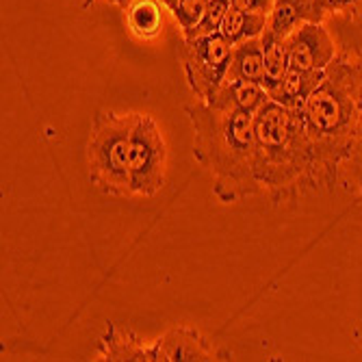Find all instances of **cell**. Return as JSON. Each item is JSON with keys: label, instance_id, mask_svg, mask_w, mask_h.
Returning a JSON list of instances; mask_svg holds the SVG:
<instances>
[{"label": "cell", "instance_id": "10", "mask_svg": "<svg viewBox=\"0 0 362 362\" xmlns=\"http://www.w3.org/2000/svg\"><path fill=\"white\" fill-rule=\"evenodd\" d=\"M327 16L323 0H274L267 28L276 37L286 40L295 28L315 22L321 24Z\"/></svg>", "mask_w": 362, "mask_h": 362}, {"label": "cell", "instance_id": "14", "mask_svg": "<svg viewBox=\"0 0 362 362\" xmlns=\"http://www.w3.org/2000/svg\"><path fill=\"white\" fill-rule=\"evenodd\" d=\"M260 40H262V48H265V68H262L260 85L265 87V91L272 95L282 85V81L291 68L288 48H286V40L276 37L269 28H265Z\"/></svg>", "mask_w": 362, "mask_h": 362}, {"label": "cell", "instance_id": "23", "mask_svg": "<svg viewBox=\"0 0 362 362\" xmlns=\"http://www.w3.org/2000/svg\"><path fill=\"white\" fill-rule=\"evenodd\" d=\"M360 197H362V191H360Z\"/></svg>", "mask_w": 362, "mask_h": 362}, {"label": "cell", "instance_id": "6", "mask_svg": "<svg viewBox=\"0 0 362 362\" xmlns=\"http://www.w3.org/2000/svg\"><path fill=\"white\" fill-rule=\"evenodd\" d=\"M230 59H233V44H228L221 33L182 40L180 61L187 85L195 95V100H213V95L226 83Z\"/></svg>", "mask_w": 362, "mask_h": 362}, {"label": "cell", "instance_id": "18", "mask_svg": "<svg viewBox=\"0 0 362 362\" xmlns=\"http://www.w3.org/2000/svg\"><path fill=\"white\" fill-rule=\"evenodd\" d=\"M233 7V3L230 0H209L206 3V11H204V18H202V22L197 24V28H195V33L191 37H195V35H211V33H219V28H221V24H223V20H226V13H228V9ZM189 37V40H191Z\"/></svg>", "mask_w": 362, "mask_h": 362}, {"label": "cell", "instance_id": "15", "mask_svg": "<svg viewBox=\"0 0 362 362\" xmlns=\"http://www.w3.org/2000/svg\"><path fill=\"white\" fill-rule=\"evenodd\" d=\"M267 24H269V16L256 13V11H245V9H239L233 5L226 13V20L221 24L219 33L228 40V44L237 46L241 42L260 37L262 33H265Z\"/></svg>", "mask_w": 362, "mask_h": 362}, {"label": "cell", "instance_id": "17", "mask_svg": "<svg viewBox=\"0 0 362 362\" xmlns=\"http://www.w3.org/2000/svg\"><path fill=\"white\" fill-rule=\"evenodd\" d=\"M206 3L209 0H168V3H163L165 9L174 16V20L178 22L182 30V40H189L195 33L197 24L202 22Z\"/></svg>", "mask_w": 362, "mask_h": 362}, {"label": "cell", "instance_id": "20", "mask_svg": "<svg viewBox=\"0 0 362 362\" xmlns=\"http://www.w3.org/2000/svg\"><path fill=\"white\" fill-rule=\"evenodd\" d=\"M345 165H349L347 172H349V176H351L354 191L360 195V191H362V133H360V137H358V141H356V148H354V152H351V158L345 163ZM345 165H343V168H345Z\"/></svg>", "mask_w": 362, "mask_h": 362}, {"label": "cell", "instance_id": "4", "mask_svg": "<svg viewBox=\"0 0 362 362\" xmlns=\"http://www.w3.org/2000/svg\"><path fill=\"white\" fill-rule=\"evenodd\" d=\"M139 113L103 109L93 115L85 158L91 185L113 197H133L128 182V150Z\"/></svg>", "mask_w": 362, "mask_h": 362}, {"label": "cell", "instance_id": "21", "mask_svg": "<svg viewBox=\"0 0 362 362\" xmlns=\"http://www.w3.org/2000/svg\"><path fill=\"white\" fill-rule=\"evenodd\" d=\"M356 95H358V107L362 113V52L356 54Z\"/></svg>", "mask_w": 362, "mask_h": 362}, {"label": "cell", "instance_id": "5", "mask_svg": "<svg viewBox=\"0 0 362 362\" xmlns=\"http://www.w3.org/2000/svg\"><path fill=\"white\" fill-rule=\"evenodd\" d=\"M168 180V146L156 119L139 113L128 150V182L133 197H154Z\"/></svg>", "mask_w": 362, "mask_h": 362}, {"label": "cell", "instance_id": "9", "mask_svg": "<svg viewBox=\"0 0 362 362\" xmlns=\"http://www.w3.org/2000/svg\"><path fill=\"white\" fill-rule=\"evenodd\" d=\"M95 360L107 362H154L152 345H146L144 339L130 330L119 327L115 321H107L105 334L98 339Z\"/></svg>", "mask_w": 362, "mask_h": 362}, {"label": "cell", "instance_id": "11", "mask_svg": "<svg viewBox=\"0 0 362 362\" xmlns=\"http://www.w3.org/2000/svg\"><path fill=\"white\" fill-rule=\"evenodd\" d=\"M269 100V93L260 83L252 81H226L219 91L213 95V100L206 103L215 109L223 111H247L256 113L262 105Z\"/></svg>", "mask_w": 362, "mask_h": 362}, {"label": "cell", "instance_id": "1", "mask_svg": "<svg viewBox=\"0 0 362 362\" xmlns=\"http://www.w3.org/2000/svg\"><path fill=\"white\" fill-rule=\"evenodd\" d=\"M254 170L260 193L274 204L302 200L341 182V174L327 165L310 137L302 111L272 98L254 113Z\"/></svg>", "mask_w": 362, "mask_h": 362}, {"label": "cell", "instance_id": "13", "mask_svg": "<svg viewBox=\"0 0 362 362\" xmlns=\"http://www.w3.org/2000/svg\"><path fill=\"white\" fill-rule=\"evenodd\" d=\"M262 68H265V48H262V40L254 37V40L241 42L233 46V59H230L226 81L260 83Z\"/></svg>", "mask_w": 362, "mask_h": 362}, {"label": "cell", "instance_id": "2", "mask_svg": "<svg viewBox=\"0 0 362 362\" xmlns=\"http://www.w3.org/2000/svg\"><path fill=\"white\" fill-rule=\"evenodd\" d=\"M193 128V156L213 174V195L237 204L260 193L254 170V113L223 111L193 98L185 105Z\"/></svg>", "mask_w": 362, "mask_h": 362}, {"label": "cell", "instance_id": "16", "mask_svg": "<svg viewBox=\"0 0 362 362\" xmlns=\"http://www.w3.org/2000/svg\"><path fill=\"white\" fill-rule=\"evenodd\" d=\"M163 5L160 0H133L126 7V24L135 37L154 40L163 30Z\"/></svg>", "mask_w": 362, "mask_h": 362}, {"label": "cell", "instance_id": "7", "mask_svg": "<svg viewBox=\"0 0 362 362\" xmlns=\"http://www.w3.org/2000/svg\"><path fill=\"white\" fill-rule=\"evenodd\" d=\"M154 362H209L233 360V351L215 347L200 330L187 325L172 327L152 343Z\"/></svg>", "mask_w": 362, "mask_h": 362}, {"label": "cell", "instance_id": "22", "mask_svg": "<svg viewBox=\"0 0 362 362\" xmlns=\"http://www.w3.org/2000/svg\"><path fill=\"white\" fill-rule=\"evenodd\" d=\"M95 3V0H83V9H89L91 5ZM111 5H115V7H119L122 11H126V7L133 3V0H109Z\"/></svg>", "mask_w": 362, "mask_h": 362}, {"label": "cell", "instance_id": "8", "mask_svg": "<svg viewBox=\"0 0 362 362\" xmlns=\"http://www.w3.org/2000/svg\"><path fill=\"white\" fill-rule=\"evenodd\" d=\"M291 68L325 70L337 59V46L323 24H302L286 37Z\"/></svg>", "mask_w": 362, "mask_h": 362}, {"label": "cell", "instance_id": "3", "mask_svg": "<svg viewBox=\"0 0 362 362\" xmlns=\"http://www.w3.org/2000/svg\"><path fill=\"white\" fill-rule=\"evenodd\" d=\"M300 111L327 165L341 174L362 133V113L356 95V57L337 54L325 68L321 85Z\"/></svg>", "mask_w": 362, "mask_h": 362}, {"label": "cell", "instance_id": "12", "mask_svg": "<svg viewBox=\"0 0 362 362\" xmlns=\"http://www.w3.org/2000/svg\"><path fill=\"white\" fill-rule=\"evenodd\" d=\"M325 70H302V68H288L282 85L269 95L274 103L288 107V109H302L313 91L321 85Z\"/></svg>", "mask_w": 362, "mask_h": 362}, {"label": "cell", "instance_id": "19", "mask_svg": "<svg viewBox=\"0 0 362 362\" xmlns=\"http://www.w3.org/2000/svg\"><path fill=\"white\" fill-rule=\"evenodd\" d=\"M327 13H341L354 22H362V0H323Z\"/></svg>", "mask_w": 362, "mask_h": 362}]
</instances>
